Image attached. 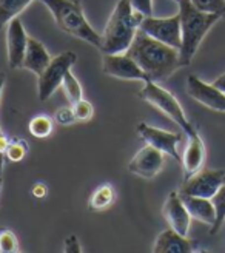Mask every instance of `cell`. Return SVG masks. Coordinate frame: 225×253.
<instances>
[{
	"instance_id": "obj_1",
	"label": "cell",
	"mask_w": 225,
	"mask_h": 253,
	"mask_svg": "<svg viewBox=\"0 0 225 253\" xmlns=\"http://www.w3.org/2000/svg\"><path fill=\"white\" fill-rule=\"evenodd\" d=\"M150 81L164 82L176 73L181 65V54L178 48H173L164 42L156 41L139 28L130 48L127 49Z\"/></svg>"
},
{
	"instance_id": "obj_2",
	"label": "cell",
	"mask_w": 225,
	"mask_h": 253,
	"mask_svg": "<svg viewBox=\"0 0 225 253\" xmlns=\"http://www.w3.org/2000/svg\"><path fill=\"white\" fill-rule=\"evenodd\" d=\"M144 19L145 16L131 8L130 0H119L102 33L101 51L104 54L127 53Z\"/></svg>"
},
{
	"instance_id": "obj_3",
	"label": "cell",
	"mask_w": 225,
	"mask_h": 253,
	"mask_svg": "<svg viewBox=\"0 0 225 253\" xmlns=\"http://www.w3.org/2000/svg\"><path fill=\"white\" fill-rule=\"evenodd\" d=\"M179 5V17H181V30H182V43L179 48L181 65L188 67L193 62L197 48L205 39L208 31L222 19L218 14H208V12L199 11L191 0H178Z\"/></svg>"
},
{
	"instance_id": "obj_4",
	"label": "cell",
	"mask_w": 225,
	"mask_h": 253,
	"mask_svg": "<svg viewBox=\"0 0 225 253\" xmlns=\"http://www.w3.org/2000/svg\"><path fill=\"white\" fill-rule=\"evenodd\" d=\"M40 2L53 14L59 30L101 49L102 34H99L86 20L80 0H40Z\"/></svg>"
},
{
	"instance_id": "obj_5",
	"label": "cell",
	"mask_w": 225,
	"mask_h": 253,
	"mask_svg": "<svg viewBox=\"0 0 225 253\" xmlns=\"http://www.w3.org/2000/svg\"><path fill=\"white\" fill-rule=\"evenodd\" d=\"M139 96H141V99L145 100L147 104L157 108L160 113H164L167 118H170L174 124L179 126V128H182V131L187 136H193L197 133L194 125L190 122L188 116L185 115L184 108L181 107L179 100L174 97L168 90H165V88L162 86L159 82L145 81L142 90L139 91Z\"/></svg>"
},
{
	"instance_id": "obj_6",
	"label": "cell",
	"mask_w": 225,
	"mask_h": 253,
	"mask_svg": "<svg viewBox=\"0 0 225 253\" xmlns=\"http://www.w3.org/2000/svg\"><path fill=\"white\" fill-rule=\"evenodd\" d=\"M77 56L73 51H64L51 59L49 65L45 71L37 76V93L42 102L51 97L59 86H62L65 74L71 70V67L76 63Z\"/></svg>"
},
{
	"instance_id": "obj_7",
	"label": "cell",
	"mask_w": 225,
	"mask_h": 253,
	"mask_svg": "<svg viewBox=\"0 0 225 253\" xmlns=\"http://www.w3.org/2000/svg\"><path fill=\"white\" fill-rule=\"evenodd\" d=\"M224 184H225V170L204 169L188 176V178H185L181 185L179 193L211 199Z\"/></svg>"
},
{
	"instance_id": "obj_8",
	"label": "cell",
	"mask_w": 225,
	"mask_h": 253,
	"mask_svg": "<svg viewBox=\"0 0 225 253\" xmlns=\"http://www.w3.org/2000/svg\"><path fill=\"white\" fill-rule=\"evenodd\" d=\"M141 30L148 36L154 37L156 41L164 42L173 48H181L182 43V30L179 14L171 17H145L141 23Z\"/></svg>"
},
{
	"instance_id": "obj_9",
	"label": "cell",
	"mask_w": 225,
	"mask_h": 253,
	"mask_svg": "<svg viewBox=\"0 0 225 253\" xmlns=\"http://www.w3.org/2000/svg\"><path fill=\"white\" fill-rule=\"evenodd\" d=\"M102 70L105 74L123 81H150L145 71L137 65V62L127 53L120 54H104Z\"/></svg>"
},
{
	"instance_id": "obj_10",
	"label": "cell",
	"mask_w": 225,
	"mask_h": 253,
	"mask_svg": "<svg viewBox=\"0 0 225 253\" xmlns=\"http://www.w3.org/2000/svg\"><path fill=\"white\" fill-rule=\"evenodd\" d=\"M137 134H139L145 144L153 145L154 148L160 150L162 153L168 155L170 158H173L178 164H182V156L178 153V144L182 139L181 133H173V131H165L156 128V126H151L145 122H141L137 125Z\"/></svg>"
},
{
	"instance_id": "obj_11",
	"label": "cell",
	"mask_w": 225,
	"mask_h": 253,
	"mask_svg": "<svg viewBox=\"0 0 225 253\" xmlns=\"http://www.w3.org/2000/svg\"><path fill=\"white\" fill-rule=\"evenodd\" d=\"M187 93L204 107L219 113H225V93L219 90L216 85L197 78L196 74H190L188 79H187Z\"/></svg>"
},
{
	"instance_id": "obj_12",
	"label": "cell",
	"mask_w": 225,
	"mask_h": 253,
	"mask_svg": "<svg viewBox=\"0 0 225 253\" xmlns=\"http://www.w3.org/2000/svg\"><path fill=\"white\" fill-rule=\"evenodd\" d=\"M165 164V153L145 144L128 164V171L144 179H153Z\"/></svg>"
},
{
	"instance_id": "obj_13",
	"label": "cell",
	"mask_w": 225,
	"mask_h": 253,
	"mask_svg": "<svg viewBox=\"0 0 225 253\" xmlns=\"http://www.w3.org/2000/svg\"><path fill=\"white\" fill-rule=\"evenodd\" d=\"M162 214H164L165 221L171 229L179 232L181 235H188L190 232V225H191V214L188 209L185 207L184 199L179 193V190L176 192H171L165 202H164V209H162Z\"/></svg>"
},
{
	"instance_id": "obj_14",
	"label": "cell",
	"mask_w": 225,
	"mask_h": 253,
	"mask_svg": "<svg viewBox=\"0 0 225 253\" xmlns=\"http://www.w3.org/2000/svg\"><path fill=\"white\" fill-rule=\"evenodd\" d=\"M28 36L23 28V23L19 17L12 19L6 25V51L8 63L11 68H22V62L27 53Z\"/></svg>"
},
{
	"instance_id": "obj_15",
	"label": "cell",
	"mask_w": 225,
	"mask_h": 253,
	"mask_svg": "<svg viewBox=\"0 0 225 253\" xmlns=\"http://www.w3.org/2000/svg\"><path fill=\"white\" fill-rule=\"evenodd\" d=\"M151 250L156 253H159V252L184 253V252H197L199 247H197L196 241L188 239L185 235H181L179 232H176L170 227L168 230H164L162 233H159Z\"/></svg>"
},
{
	"instance_id": "obj_16",
	"label": "cell",
	"mask_w": 225,
	"mask_h": 253,
	"mask_svg": "<svg viewBox=\"0 0 225 253\" xmlns=\"http://www.w3.org/2000/svg\"><path fill=\"white\" fill-rule=\"evenodd\" d=\"M205 158H207V150L201 134L196 133L193 136H188V145L185 147V151L182 153V164H181L185 178H188V176L194 174L196 171L202 170Z\"/></svg>"
},
{
	"instance_id": "obj_17",
	"label": "cell",
	"mask_w": 225,
	"mask_h": 253,
	"mask_svg": "<svg viewBox=\"0 0 225 253\" xmlns=\"http://www.w3.org/2000/svg\"><path fill=\"white\" fill-rule=\"evenodd\" d=\"M51 59L53 57L49 56L48 49L43 46L40 41L34 39V37H28V46L22 62V68L34 73L36 76H40L49 65Z\"/></svg>"
},
{
	"instance_id": "obj_18",
	"label": "cell",
	"mask_w": 225,
	"mask_h": 253,
	"mask_svg": "<svg viewBox=\"0 0 225 253\" xmlns=\"http://www.w3.org/2000/svg\"><path fill=\"white\" fill-rule=\"evenodd\" d=\"M184 204L188 209L191 218L204 222L207 225H213L215 219H216V209L213 201L210 198H202V196H193V195H182Z\"/></svg>"
},
{
	"instance_id": "obj_19",
	"label": "cell",
	"mask_w": 225,
	"mask_h": 253,
	"mask_svg": "<svg viewBox=\"0 0 225 253\" xmlns=\"http://www.w3.org/2000/svg\"><path fill=\"white\" fill-rule=\"evenodd\" d=\"M114 199H116V193H114L112 185L102 184L93 192V195L88 201V207L91 211H101V210L108 209L112 202H114Z\"/></svg>"
},
{
	"instance_id": "obj_20",
	"label": "cell",
	"mask_w": 225,
	"mask_h": 253,
	"mask_svg": "<svg viewBox=\"0 0 225 253\" xmlns=\"http://www.w3.org/2000/svg\"><path fill=\"white\" fill-rule=\"evenodd\" d=\"M33 0H0V30L16 19Z\"/></svg>"
},
{
	"instance_id": "obj_21",
	"label": "cell",
	"mask_w": 225,
	"mask_h": 253,
	"mask_svg": "<svg viewBox=\"0 0 225 253\" xmlns=\"http://www.w3.org/2000/svg\"><path fill=\"white\" fill-rule=\"evenodd\" d=\"M28 130H30L31 136H34L37 139H45L53 131V119L45 115L36 116L30 121Z\"/></svg>"
},
{
	"instance_id": "obj_22",
	"label": "cell",
	"mask_w": 225,
	"mask_h": 253,
	"mask_svg": "<svg viewBox=\"0 0 225 253\" xmlns=\"http://www.w3.org/2000/svg\"><path fill=\"white\" fill-rule=\"evenodd\" d=\"M211 201H213L215 209H216V219H215V224L211 225L210 235H215L221 230V227L225 222V184L218 190V193L211 198Z\"/></svg>"
},
{
	"instance_id": "obj_23",
	"label": "cell",
	"mask_w": 225,
	"mask_h": 253,
	"mask_svg": "<svg viewBox=\"0 0 225 253\" xmlns=\"http://www.w3.org/2000/svg\"><path fill=\"white\" fill-rule=\"evenodd\" d=\"M62 88H64L65 96L70 100V104L77 102V100H80L82 96H83L82 86H80L79 81L76 79V76L71 73V70L65 74L64 82H62Z\"/></svg>"
},
{
	"instance_id": "obj_24",
	"label": "cell",
	"mask_w": 225,
	"mask_h": 253,
	"mask_svg": "<svg viewBox=\"0 0 225 253\" xmlns=\"http://www.w3.org/2000/svg\"><path fill=\"white\" fill-rule=\"evenodd\" d=\"M191 3L199 9L208 14L225 16V0H191Z\"/></svg>"
},
{
	"instance_id": "obj_25",
	"label": "cell",
	"mask_w": 225,
	"mask_h": 253,
	"mask_svg": "<svg viewBox=\"0 0 225 253\" xmlns=\"http://www.w3.org/2000/svg\"><path fill=\"white\" fill-rule=\"evenodd\" d=\"M28 153V144L23 141V139H12L8 145L6 150V159L11 162H20Z\"/></svg>"
},
{
	"instance_id": "obj_26",
	"label": "cell",
	"mask_w": 225,
	"mask_h": 253,
	"mask_svg": "<svg viewBox=\"0 0 225 253\" xmlns=\"http://www.w3.org/2000/svg\"><path fill=\"white\" fill-rule=\"evenodd\" d=\"M0 252H2V253H16V252H19L17 238L9 229L0 230Z\"/></svg>"
},
{
	"instance_id": "obj_27",
	"label": "cell",
	"mask_w": 225,
	"mask_h": 253,
	"mask_svg": "<svg viewBox=\"0 0 225 253\" xmlns=\"http://www.w3.org/2000/svg\"><path fill=\"white\" fill-rule=\"evenodd\" d=\"M73 107V111H74V116H76V119L79 122H86L90 121L94 115V108L93 105L88 102V100H85L83 97L80 100H77V102L71 104Z\"/></svg>"
},
{
	"instance_id": "obj_28",
	"label": "cell",
	"mask_w": 225,
	"mask_h": 253,
	"mask_svg": "<svg viewBox=\"0 0 225 253\" xmlns=\"http://www.w3.org/2000/svg\"><path fill=\"white\" fill-rule=\"evenodd\" d=\"M54 121L59 125H71L74 122H77L76 116H74L73 107H62L54 113Z\"/></svg>"
},
{
	"instance_id": "obj_29",
	"label": "cell",
	"mask_w": 225,
	"mask_h": 253,
	"mask_svg": "<svg viewBox=\"0 0 225 253\" xmlns=\"http://www.w3.org/2000/svg\"><path fill=\"white\" fill-rule=\"evenodd\" d=\"M130 5L134 11L141 12L142 16H153V0H130Z\"/></svg>"
},
{
	"instance_id": "obj_30",
	"label": "cell",
	"mask_w": 225,
	"mask_h": 253,
	"mask_svg": "<svg viewBox=\"0 0 225 253\" xmlns=\"http://www.w3.org/2000/svg\"><path fill=\"white\" fill-rule=\"evenodd\" d=\"M64 252H67V253H80V252H83V249H82V246L79 243V238L76 235H70L65 239Z\"/></svg>"
},
{
	"instance_id": "obj_31",
	"label": "cell",
	"mask_w": 225,
	"mask_h": 253,
	"mask_svg": "<svg viewBox=\"0 0 225 253\" xmlns=\"http://www.w3.org/2000/svg\"><path fill=\"white\" fill-rule=\"evenodd\" d=\"M31 193L36 196V198H43L46 196V185L43 182H36L31 188Z\"/></svg>"
},
{
	"instance_id": "obj_32",
	"label": "cell",
	"mask_w": 225,
	"mask_h": 253,
	"mask_svg": "<svg viewBox=\"0 0 225 253\" xmlns=\"http://www.w3.org/2000/svg\"><path fill=\"white\" fill-rule=\"evenodd\" d=\"M213 85H216L219 90H222L224 93H225V73L224 74H221L219 78H216L215 81H213Z\"/></svg>"
},
{
	"instance_id": "obj_33",
	"label": "cell",
	"mask_w": 225,
	"mask_h": 253,
	"mask_svg": "<svg viewBox=\"0 0 225 253\" xmlns=\"http://www.w3.org/2000/svg\"><path fill=\"white\" fill-rule=\"evenodd\" d=\"M5 79H6V76L3 73H0V96H2L3 86H5Z\"/></svg>"
},
{
	"instance_id": "obj_34",
	"label": "cell",
	"mask_w": 225,
	"mask_h": 253,
	"mask_svg": "<svg viewBox=\"0 0 225 253\" xmlns=\"http://www.w3.org/2000/svg\"><path fill=\"white\" fill-rule=\"evenodd\" d=\"M2 185H3V179H2V176H0V190H2Z\"/></svg>"
},
{
	"instance_id": "obj_35",
	"label": "cell",
	"mask_w": 225,
	"mask_h": 253,
	"mask_svg": "<svg viewBox=\"0 0 225 253\" xmlns=\"http://www.w3.org/2000/svg\"><path fill=\"white\" fill-rule=\"evenodd\" d=\"M174 2H178V0H174Z\"/></svg>"
}]
</instances>
